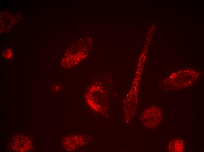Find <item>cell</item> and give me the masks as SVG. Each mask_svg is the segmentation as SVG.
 Segmentation results:
<instances>
[{
    "label": "cell",
    "instance_id": "cell-1",
    "mask_svg": "<svg viewBox=\"0 0 204 152\" xmlns=\"http://www.w3.org/2000/svg\"><path fill=\"white\" fill-rule=\"evenodd\" d=\"M141 119L142 123L147 128H155L158 126L161 121V111L155 107L148 108L142 113Z\"/></svg>",
    "mask_w": 204,
    "mask_h": 152
},
{
    "label": "cell",
    "instance_id": "cell-2",
    "mask_svg": "<svg viewBox=\"0 0 204 152\" xmlns=\"http://www.w3.org/2000/svg\"><path fill=\"white\" fill-rule=\"evenodd\" d=\"M12 149L18 152H28L32 149L33 142L31 138L26 136H17L11 141Z\"/></svg>",
    "mask_w": 204,
    "mask_h": 152
},
{
    "label": "cell",
    "instance_id": "cell-3",
    "mask_svg": "<svg viewBox=\"0 0 204 152\" xmlns=\"http://www.w3.org/2000/svg\"><path fill=\"white\" fill-rule=\"evenodd\" d=\"M184 144L183 141L179 139H175L169 144L167 150L169 152H182L183 149Z\"/></svg>",
    "mask_w": 204,
    "mask_h": 152
}]
</instances>
